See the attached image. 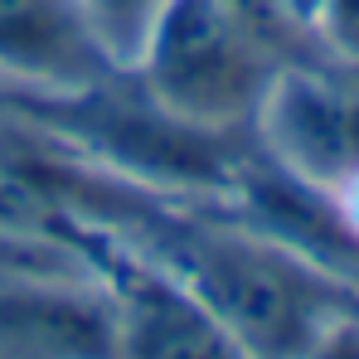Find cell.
I'll use <instances>...</instances> for the list:
<instances>
[{
	"instance_id": "cell-1",
	"label": "cell",
	"mask_w": 359,
	"mask_h": 359,
	"mask_svg": "<svg viewBox=\"0 0 359 359\" xmlns=\"http://www.w3.org/2000/svg\"><path fill=\"white\" fill-rule=\"evenodd\" d=\"M112 233L170 267L219 316L248 359H306L335 320L359 311V282L257 224L126 209Z\"/></svg>"
},
{
	"instance_id": "cell-2",
	"label": "cell",
	"mask_w": 359,
	"mask_h": 359,
	"mask_svg": "<svg viewBox=\"0 0 359 359\" xmlns=\"http://www.w3.org/2000/svg\"><path fill=\"white\" fill-rule=\"evenodd\" d=\"M272 44L233 0H170L131 68L136 88L184 126L238 136L277 68Z\"/></svg>"
},
{
	"instance_id": "cell-3",
	"label": "cell",
	"mask_w": 359,
	"mask_h": 359,
	"mask_svg": "<svg viewBox=\"0 0 359 359\" xmlns=\"http://www.w3.org/2000/svg\"><path fill=\"white\" fill-rule=\"evenodd\" d=\"M248 136L272 170L340 199L359 180V68L320 54L282 59L252 107Z\"/></svg>"
},
{
	"instance_id": "cell-4",
	"label": "cell",
	"mask_w": 359,
	"mask_h": 359,
	"mask_svg": "<svg viewBox=\"0 0 359 359\" xmlns=\"http://www.w3.org/2000/svg\"><path fill=\"white\" fill-rule=\"evenodd\" d=\"M78 219L88 262L107 292L112 359H248V350L219 325V316L170 267L117 238L112 229H97L88 214Z\"/></svg>"
},
{
	"instance_id": "cell-5",
	"label": "cell",
	"mask_w": 359,
	"mask_h": 359,
	"mask_svg": "<svg viewBox=\"0 0 359 359\" xmlns=\"http://www.w3.org/2000/svg\"><path fill=\"white\" fill-rule=\"evenodd\" d=\"M0 73L78 93L112 68L93 49L73 0H0Z\"/></svg>"
},
{
	"instance_id": "cell-6",
	"label": "cell",
	"mask_w": 359,
	"mask_h": 359,
	"mask_svg": "<svg viewBox=\"0 0 359 359\" xmlns=\"http://www.w3.org/2000/svg\"><path fill=\"white\" fill-rule=\"evenodd\" d=\"M170 0H73L93 49L102 54V63L112 73H131L141 49H146V34L151 25L161 20Z\"/></svg>"
},
{
	"instance_id": "cell-7",
	"label": "cell",
	"mask_w": 359,
	"mask_h": 359,
	"mask_svg": "<svg viewBox=\"0 0 359 359\" xmlns=\"http://www.w3.org/2000/svg\"><path fill=\"white\" fill-rule=\"evenodd\" d=\"M311 44L320 59L359 68V0H311Z\"/></svg>"
},
{
	"instance_id": "cell-8",
	"label": "cell",
	"mask_w": 359,
	"mask_h": 359,
	"mask_svg": "<svg viewBox=\"0 0 359 359\" xmlns=\"http://www.w3.org/2000/svg\"><path fill=\"white\" fill-rule=\"evenodd\" d=\"M306 359H359V311L345 316V320H335Z\"/></svg>"
}]
</instances>
